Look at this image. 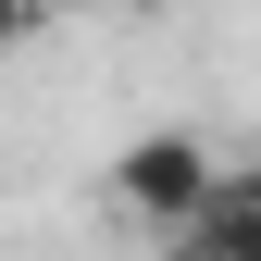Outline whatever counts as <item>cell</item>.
I'll use <instances>...</instances> for the list:
<instances>
[{
  "mask_svg": "<svg viewBox=\"0 0 261 261\" xmlns=\"http://www.w3.org/2000/svg\"><path fill=\"white\" fill-rule=\"evenodd\" d=\"M174 261H261V174H224L212 212L187 224V237H162Z\"/></svg>",
  "mask_w": 261,
  "mask_h": 261,
  "instance_id": "2",
  "label": "cell"
},
{
  "mask_svg": "<svg viewBox=\"0 0 261 261\" xmlns=\"http://www.w3.org/2000/svg\"><path fill=\"white\" fill-rule=\"evenodd\" d=\"M212 187H224V162H212L199 137H137V149H112L100 199H112V212H137L149 237H187V224L212 212Z\"/></svg>",
  "mask_w": 261,
  "mask_h": 261,
  "instance_id": "1",
  "label": "cell"
}]
</instances>
